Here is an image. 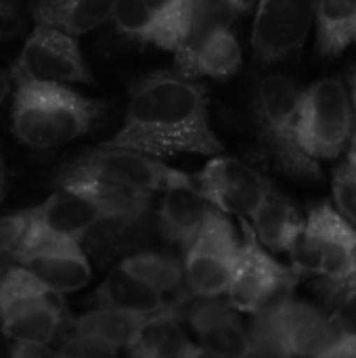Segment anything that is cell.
<instances>
[{
	"label": "cell",
	"mask_w": 356,
	"mask_h": 358,
	"mask_svg": "<svg viewBox=\"0 0 356 358\" xmlns=\"http://www.w3.org/2000/svg\"><path fill=\"white\" fill-rule=\"evenodd\" d=\"M101 147L130 149L159 159L178 153L214 157L225 151L210 126L206 86L180 71H157L138 80L122 130Z\"/></svg>",
	"instance_id": "obj_1"
},
{
	"label": "cell",
	"mask_w": 356,
	"mask_h": 358,
	"mask_svg": "<svg viewBox=\"0 0 356 358\" xmlns=\"http://www.w3.org/2000/svg\"><path fill=\"white\" fill-rule=\"evenodd\" d=\"M103 113L101 101L61 84L23 82L13 96V132L27 147L52 149L94 130Z\"/></svg>",
	"instance_id": "obj_2"
},
{
	"label": "cell",
	"mask_w": 356,
	"mask_h": 358,
	"mask_svg": "<svg viewBox=\"0 0 356 358\" xmlns=\"http://www.w3.org/2000/svg\"><path fill=\"white\" fill-rule=\"evenodd\" d=\"M65 325L61 296L21 264L0 266V329L8 342L50 344Z\"/></svg>",
	"instance_id": "obj_3"
},
{
	"label": "cell",
	"mask_w": 356,
	"mask_h": 358,
	"mask_svg": "<svg viewBox=\"0 0 356 358\" xmlns=\"http://www.w3.org/2000/svg\"><path fill=\"white\" fill-rule=\"evenodd\" d=\"M300 88L287 76H266L256 86V124L260 141L275 164L296 178H321L319 164L311 159L298 143L296 120Z\"/></svg>",
	"instance_id": "obj_4"
},
{
	"label": "cell",
	"mask_w": 356,
	"mask_h": 358,
	"mask_svg": "<svg viewBox=\"0 0 356 358\" xmlns=\"http://www.w3.org/2000/svg\"><path fill=\"white\" fill-rule=\"evenodd\" d=\"M296 132L300 149L315 162L336 159L346 151L355 132V113L340 80H319L300 94Z\"/></svg>",
	"instance_id": "obj_5"
},
{
	"label": "cell",
	"mask_w": 356,
	"mask_h": 358,
	"mask_svg": "<svg viewBox=\"0 0 356 358\" xmlns=\"http://www.w3.org/2000/svg\"><path fill=\"white\" fill-rule=\"evenodd\" d=\"M55 178H94L149 195L157 191L166 193L174 187H195V176L162 164L159 157L115 147H99L82 153L63 166Z\"/></svg>",
	"instance_id": "obj_6"
},
{
	"label": "cell",
	"mask_w": 356,
	"mask_h": 358,
	"mask_svg": "<svg viewBox=\"0 0 356 358\" xmlns=\"http://www.w3.org/2000/svg\"><path fill=\"white\" fill-rule=\"evenodd\" d=\"M245 241L241 243V256L233 281L229 285V304L239 313L273 315L283 310L292 302L294 285L298 283L292 268L273 260L258 241L250 222H241Z\"/></svg>",
	"instance_id": "obj_7"
},
{
	"label": "cell",
	"mask_w": 356,
	"mask_h": 358,
	"mask_svg": "<svg viewBox=\"0 0 356 358\" xmlns=\"http://www.w3.org/2000/svg\"><path fill=\"white\" fill-rule=\"evenodd\" d=\"M241 245L225 214L212 208L185 258V281L197 298H218L229 292Z\"/></svg>",
	"instance_id": "obj_8"
},
{
	"label": "cell",
	"mask_w": 356,
	"mask_h": 358,
	"mask_svg": "<svg viewBox=\"0 0 356 358\" xmlns=\"http://www.w3.org/2000/svg\"><path fill=\"white\" fill-rule=\"evenodd\" d=\"M10 80L15 84H92V73L73 36L55 27L36 25L10 67Z\"/></svg>",
	"instance_id": "obj_9"
},
{
	"label": "cell",
	"mask_w": 356,
	"mask_h": 358,
	"mask_svg": "<svg viewBox=\"0 0 356 358\" xmlns=\"http://www.w3.org/2000/svg\"><path fill=\"white\" fill-rule=\"evenodd\" d=\"M195 189L222 214L250 218L273 193V185L252 166L235 157H212L195 174Z\"/></svg>",
	"instance_id": "obj_10"
},
{
	"label": "cell",
	"mask_w": 356,
	"mask_h": 358,
	"mask_svg": "<svg viewBox=\"0 0 356 358\" xmlns=\"http://www.w3.org/2000/svg\"><path fill=\"white\" fill-rule=\"evenodd\" d=\"M319 0H260L252 44L262 61L296 52L308 38Z\"/></svg>",
	"instance_id": "obj_11"
},
{
	"label": "cell",
	"mask_w": 356,
	"mask_h": 358,
	"mask_svg": "<svg viewBox=\"0 0 356 358\" xmlns=\"http://www.w3.org/2000/svg\"><path fill=\"white\" fill-rule=\"evenodd\" d=\"M13 262L21 264L50 292L65 296L86 287L92 279L88 256L80 243L55 241L42 243L23 252H15Z\"/></svg>",
	"instance_id": "obj_12"
},
{
	"label": "cell",
	"mask_w": 356,
	"mask_h": 358,
	"mask_svg": "<svg viewBox=\"0 0 356 358\" xmlns=\"http://www.w3.org/2000/svg\"><path fill=\"white\" fill-rule=\"evenodd\" d=\"M176 52V69L183 76L229 78L241 65V46L231 25L212 27L199 36L185 38Z\"/></svg>",
	"instance_id": "obj_13"
},
{
	"label": "cell",
	"mask_w": 356,
	"mask_h": 358,
	"mask_svg": "<svg viewBox=\"0 0 356 358\" xmlns=\"http://www.w3.org/2000/svg\"><path fill=\"white\" fill-rule=\"evenodd\" d=\"M197 344L208 357H252L254 344L237 315L214 298H201L189 313Z\"/></svg>",
	"instance_id": "obj_14"
},
{
	"label": "cell",
	"mask_w": 356,
	"mask_h": 358,
	"mask_svg": "<svg viewBox=\"0 0 356 358\" xmlns=\"http://www.w3.org/2000/svg\"><path fill=\"white\" fill-rule=\"evenodd\" d=\"M124 348L130 357L138 358L208 357L199 344L189 342L174 308L145 317L130 334Z\"/></svg>",
	"instance_id": "obj_15"
},
{
	"label": "cell",
	"mask_w": 356,
	"mask_h": 358,
	"mask_svg": "<svg viewBox=\"0 0 356 358\" xmlns=\"http://www.w3.org/2000/svg\"><path fill=\"white\" fill-rule=\"evenodd\" d=\"M287 355H342V340L334 319H323L304 304L290 302L283 308Z\"/></svg>",
	"instance_id": "obj_16"
},
{
	"label": "cell",
	"mask_w": 356,
	"mask_h": 358,
	"mask_svg": "<svg viewBox=\"0 0 356 358\" xmlns=\"http://www.w3.org/2000/svg\"><path fill=\"white\" fill-rule=\"evenodd\" d=\"M210 210L208 199L195 187H174L166 191L159 208V231L164 239L187 252L199 235Z\"/></svg>",
	"instance_id": "obj_17"
},
{
	"label": "cell",
	"mask_w": 356,
	"mask_h": 358,
	"mask_svg": "<svg viewBox=\"0 0 356 358\" xmlns=\"http://www.w3.org/2000/svg\"><path fill=\"white\" fill-rule=\"evenodd\" d=\"M92 302L103 308H115L136 317H151L170 308L166 304V294L128 273L124 266L113 268L107 279L99 285Z\"/></svg>",
	"instance_id": "obj_18"
},
{
	"label": "cell",
	"mask_w": 356,
	"mask_h": 358,
	"mask_svg": "<svg viewBox=\"0 0 356 358\" xmlns=\"http://www.w3.org/2000/svg\"><path fill=\"white\" fill-rule=\"evenodd\" d=\"M118 0H29L36 25L55 27L69 36H82L103 25Z\"/></svg>",
	"instance_id": "obj_19"
},
{
	"label": "cell",
	"mask_w": 356,
	"mask_h": 358,
	"mask_svg": "<svg viewBox=\"0 0 356 358\" xmlns=\"http://www.w3.org/2000/svg\"><path fill=\"white\" fill-rule=\"evenodd\" d=\"M250 224L258 241L273 252H290L300 231L304 229V218L292 201L277 195L275 191L262 201V206L250 216Z\"/></svg>",
	"instance_id": "obj_20"
},
{
	"label": "cell",
	"mask_w": 356,
	"mask_h": 358,
	"mask_svg": "<svg viewBox=\"0 0 356 358\" xmlns=\"http://www.w3.org/2000/svg\"><path fill=\"white\" fill-rule=\"evenodd\" d=\"M317 46L325 57L340 55L356 36V0H319L317 13Z\"/></svg>",
	"instance_id": "obj_21"
},
{
	"label": "cell",
	"mask_w": 356,
	"mask_h": 358,
	"mask_svg": "<svg viewBox=\"0 0 356 358\" xmlns=\"http://www.w3.org/2000/svg\"><path fill=\"white\" fill-rule=\"evenodd\" d=\"M334 208L327 203L317 206L306 222L304 229L300 231L298 239L294 241L290 254L292 260V271L296 279H306V277H321V264H323V250H325V233H327V220Z\"/></svg>",
	"instance_id": "obj_22"
},
{
	"label": "cell",
	"mask_w": 356,
	"mask_h": 358,
	"mask_svg": "<svg viewBox=\"0 0 356 358\" xmlns=\"http://www.w3.org/2000/svg\"><path fill=\"white\" fill-rule=\"evenodd\" d=\"M356 250V229L340 212L332 210L327 220L325 233V250H323V264L321 277L332 287H342L344 279L353 268Z\"/></svg>",
	"instance_id": "obj_23"
},
{
	"label": "cell",
	"mask_w": 356,
	"mask_h": 358,
	"mask_svg": "<svg viewBox=\"0 0 356 358\" xmlns=\"http://www.w3.org/2000/svg\"><path fill=\"white\" fill-rule=\"evenodd\" d=\"M111 19L115 29L130 40L153 44L172 52L178 48V42L164 29V25L155 19L143 0H118Z\"/></svg>",
	"instance_id": "obj_24"
},
{
	"label": "cell",
	"mask_w": 356,
	"mask_h": 358,
	"mask_svg": "<svg viewBox=\"0 0 356 358\" xmlns=\"http://www.w3.org/2000/svg\"><path fill=\"white\" fill-rule=\"evenodd\" d=\"M145 317H136L130 313H122L115 308H103L97 306L94 310L71 319L67 323L69 334H97L107 338L109 342H113L118 348H122L126 344V340L130 338V334L136 329V325L143 321Z\"/></svg>",
	"instance_id": "obj_25"
},
{
	"label": "cell",
	"mask_w": 356,
	"mask_h": 358,
	"mask_svg": "<svg viewBox=\"0 0 356 358\" xmlns=\"http://www.w3.org/2000/svg\"><path fill=\"white\" fill-rule=\"evenodd\" d=\"M120 266H124L128 273L136 275L138 279L147 281L155 289L164 294H174L180 289V283L185 279V268L170 256L164 254H136L126 258Z\"/></svg>",
	"instance_id": "obj_26"
},
{
	"label": "cell",
	"mask_w": 356,
	"mask_h": 358,
	"mask_svg": "<svg viewBox=\"0 0 356 358\" xmlns=\"http://www.w3.org/2000/svg\"><path fill=\"white\" fill-rule=\"evenodd\" d=\"M185 6H187L185 38L199 36L218 25H231L235 17L227 0H185Z\"/></svg>",
	"instance_id": "obj_27"
},
{
	"label": "cell",
	"mask_w": 356,
	"mask_h": 358,
	"mask_svg": "<svg viewBox=\"0 0 356 358\" xmlns=\"http://www.w3.org/2000/svg\"><path fill=\"white\" fill-rule=\"evenodd\" d=\"M118 346L97 334H71L63 346L57 350V357L67 358H105L118 355Z\"/></svg>",
	"instance_id": "obj_28"
},
{
	"label": "cell",
	"mask_w": 356,
	"mask_h": 358,
	"mask_svg": "<svg viewBox=\"0 0 356 358\" xmlns=\"http://www.w3.org/2000/svg\"><path fill=\"white\" fill-rule=\"evenodd\" d=\"M164 29L180 44L187 29V6L185 0H143Z\"/></svg>",
	"instance_id": "obj_29"
},
{
	"label": "cell",
	"mask_w": 356,
	"mask_h": 358,
	"mask_svg": "<svg viewBox=\"0 0 356 358\" xmlns=\"http://www.w3.org/2000/svg\"><path fill=\"white\" fill-rule=\"evenodd\" d=\"M332 319L342 340V355H356V285L348 287Z\"/></svg>",
	"instance_id": "obj_30"
},
{
	"label": "cell",
	"mask_w": 356,
	"mask_h": 358,
	"mask_svg": "<svg viewBox=\"0 0 356 358\" xmlns=\"http://www.w3.org/2000/svg\"><path fill=\"white\" fill-rule=\"evenodd\" d=\"M334 201L338 212L356 224V170L348 164H344L334 176Z\"/></svg>",
	"instance_id": "obj_31"
},
{
	"label": "cell",
	"mask_w": 356,
	"mask_h": 358,
	"mask_svg": "<svg viewBox=\"0 0 356 358\" xmlns=\"http://www.w3.org/2000/svg\"><path fill=\"white\" fill-rule=\"evenodd\" d=\"M31 222V208L13 216H0V256H8L21 245Z\"/></svg>",
	"instance_id": "obj_32"
},
{
	"label": "cell",
	"mask_w": 356,
	"mask_h": 358,
	"mask_svg": "<svg viewBox=\"0 0 356 358\" xmlns=\"http://www.w3.org/2000/svg\"><path fill=\"white\" fill-rule=\"evenodd\" d=\"M21 29V17L15 0H0V42L17 36Z\"/></svg>",
	"instance_id": "obj_33"
},
{
	"label": "cell",
	"mask_w": 356,
	"mask_h": 358,
	"mask_svg": "<svg viewBox=\"0 0 356 358\" xmlns=\"http://www.w3.org/2000/svg\"><path fill=\"white\" fill-rule=\"evenodd\" d=\"M10 355L17 358H31V357H52L48 344H38V342H15L10 348Z\"/></svg>",
	"instance_id": "obj_34"
},
{
	"label": "cell",
	"mask_w": 356,
	"mask_h": 358,
	"mask_svg": "<svg viewBox=\"0 0 356 358\" xmlns=\"http://www.w3.org/2000/svg\"><path fill=\"white\" fill-rule=\"evenodd\" d=\"M227 2H229L231 10H233L235 15H241V13H248V10H252L254 6H258L260 0H227Z\"/></svg>",
	"instance_id": "obj_35"
},
{
	"label": "cell",
	"mask_w": 356,
	"mask_h": 358,
	"mask_svg": "<svg viewBox=\"0 0 356 358\" xmlns=\"http://www.w3.org/2000/svg\"><path fill=\"white\" fill-rule=\"evenodd\" d=\"M8 92H10V76L4 73V71H0V105L4 103V99L8 96Z\"/></svg>",
	"instance_id": "obj_36"
},
{
	"label": "cell",
	"mask_w": 356,
	"mask_h": 358,
	"mask_svg": "<svg viewBox=\"0 0 356 358\" xmlns=\"http://www.w3.org/2000/svg\"><path fill=\"white\" fill-rule=\"evenodd\" d=\"M348 166H353L356 170V128L353 132V138H350V145H348V159H346Z\"/></svg>",
	"instance_id": "obj_37"
},
{
	"label": "cell",
	"mask_w": 356,
	"mask_h": 358,
	"mask_svg": "<svg viewBox=\"0 0 356 358\" xmlns=\"http://www.w3.org/2000/svg\"><path fill=\"white\" fill-rule=\"evenodd\" d=\"M353 285H356V250H355V260H353V268H350L348 277L344 279L342 287H353ZM342 287H340V289H342Z\"/></svg>",
	"instance_id": "obj_38"
},
{
	"label": "cell",
	"mask_w": 356,
	"mask_h": 358,
	"mask_svg": "<svg viewBox=\"0 0 356 358\" xmlns=\"http://www.w3.org/2000/svg\"><path fill=\"white\" fill-rule=\"evenodd\" d=\"M350 101L356 109V69H353V73H350Z\"/></svg>",
	"instance_id": "obj_39"
},
{
	"label": "cell",
	"mask_w": 356,
	"mask_h": 358,
	"mask_svg": "<svg viewBox=\"0 0 356 358\" xmlns=\"http://www.w3.org/2000/svg\"><path fill=\"white\" fill-rule=\"evenodd\" d=\"M4 187H6V178H4V164H2V157H0V201L4 197Z\"/></svg>",
	"instance_id": "obj_40"
},
{
	"label": "cell",
	"mask_w": 356,
	"mask_h": 358,
	"mask_svg": "<svg viewBox=\"0 0 356 358\" xmlns=\"http://www.w3.org/2000/svg\"><path fill=\"white\" fill-rule=\"evenodd\" d=\"M355 42H356V36H355Z\"/></svg>",
	"instance_id": "obj_41"
}]
</instances>
